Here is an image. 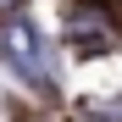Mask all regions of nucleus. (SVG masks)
Wrapping results in <instances>:
<instances>
[{
	"mask_svg": "<svg viewBox=\"0 0 122 122\" xmlns=\"http://www.w3.org/2000/svg\"><path fill=\"white\" fill-rule=\"evenodd\" d=\"M0 45H6V56H11L28 78H45V50H39V33H33L28 22H6Z\"/></svg>",
	"mask_w": 122,
	"mask_h": 122,
	"instance_id": "1",
	"label": "nucleus"
},
{
	"mask_svg": "<svg viewBox=\"0 0 122 122\" xmlns=\"http://www.w3.org/2000/svg\"><path fill=\"white\" fill-rule=\"evenodd\" d=\"M11 6H17V0H0V11H11Z\"/></svg>",
	"mask_w": 122,
	"mask_h": 122,
	"instance_id": "2",
	"label": "nucleus"
}]
</instances>
